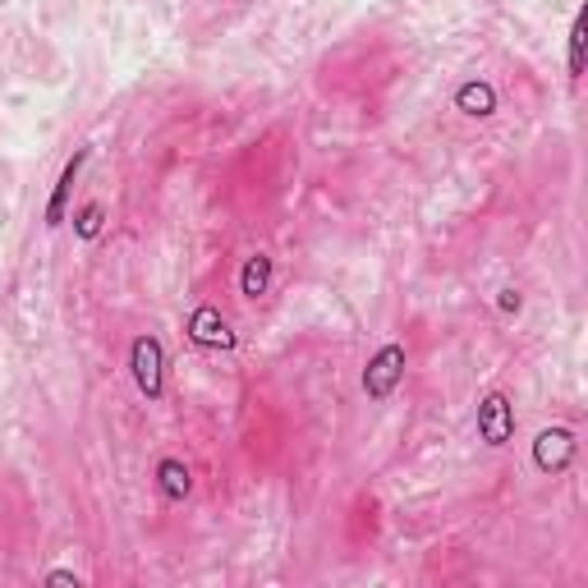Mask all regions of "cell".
Masks as SVG:
<instances>
[{"mask_svg":"<svg viewBox=\"0 0 588 588\" xmlns=\"http://www.w3.org/2000/svg\"><path fill=\"white\" fill-rule=\"evenodd\" d=\"M456 111L474 115V120H487V115L497 111V88L487 84V78H469V84L456 88Z\"/></svg>","mask_w":588,"mask_h":588,"instance_id":"cell-6","label":"cell"},{"mask_svg":"<svg viewBox=\"0 0 588 588\" xmlns=\"http://www.w3.org/2000/svg\"><path fill=\"white\" fill-rule=\"evenodd\" d=\"M267 290H271V258L267 253H253V258L244 263V271H240V294L244 299H263Z\"/></svg>","mask_w":588,"mask_h":588,"instance_id":"cell-9","label":"cell"},{"mask_svg":"<svg viewBox=\"0 0 588 588\" xmlns=\"http://www.w3.org/2000/svg\"><path fill=\"white\" fill-rule=\"evenodd\" d=\"M84 162H88V148H84V152H74V162H65L61 180H55V193H51V203H47V226H51V230L65 221V203H69V189H74V180H78V170H84Z\"/></svg>","mask_w":588,"mask_h":588,"instance_id":"cell-8","label":"cell"},{"mask_svg":"<svg viewBox=\"0 0 588 588\" xmlns=\"http://www.w3.org/2000/svg\"><path fill=\"white\" fill-rule=\"evenodd\" d=\"M156 493H162V501H184L193 493V474H189V464L184 460H175L166 456L162 464H156Z\"/></svg>","mask_w":588,"mask_h":588,"instance_id":"cell-7","label":"cell"},{"mask_svg":"<svg viewBox=\"0 0 588 588\" xmlns=\"http://www.w3.org/2000/svg\"><path fill=\"white\" fill-rule=\"evenodd\" d=\"M129 372H133V386L156 405L166 396V349L156 336H133L129 345Z\"/></svg>","mask_w":588,"mask_h":588,"instance_id":"cell-2","label":"cell"},{"mask_svg":"<svg viewBox=\"0 0 588 588\" xmlns=\"http://www.w3.org/2000/svg\"><path fill=\"white\" fill-rule=\"evenodd\" d=\"M47 579H51V584H74V588H78V575H74V571H51Z\"/></svg>","mask_w":588,"mask_h":588,"instance_id":"cell-13","label":"cell"},{"mask_svg":"<svg viewBox=\"0 0 588 588\" xmlns=\"http://www.w3.org/2000/svg\"><path fill=\"white\" fill-rule=\"evenodd\" d=\"M478 437L493 450H501L515 437V405L506 400L501 391H487V396L478 400Z\"/></svg>","mask_w":588,"mask_h":588,"instance_id":"cell-3","label":"cell"},{"mask_svg":"<svg viewBox=\"0 0 588 588\" xmlns=\"http://www.w3.org/2000/svg\"><path fill=\"white\" fill-rule=\"evenodd\" d=\"M405 363H409V349L400 345V341H386L378 355L368 359V368H363V396L368 400H391L396 396V386L405 382Z\"/></svg>","mask_w":588,"mask_h":588,"instance_id":"cell-1","label":"cell"},{"mask_svg":"<svg viewBox=\"0 0 588 588\" xmlns=\"http://www.w3.org/2000/svg\"><path fill=\"white\" fill-rule=\"evenodd\" d=\"M497 304H501V312H520V294H515V290H501Z\"/></svg>","mask_w":588,"mask_h":588,"instance_id":"cell-12","label":"cell"},{"mask_svg":"<svg viewBox=\"0 0 588 588\" xmlns=\"http://www.w3.org/2000/svg\"><path fill=\"white\" fill-rule=\"evenodd\" d=\"M189 341L203 349H234V331L226 322V312L217 304H203L189 312Z\"/></svg>","mask_w":588,"mask_h":588,"instance_id":"cell-5","label":"cell"},{"mask_svg":"<svg viewBox=\"0 0 588 588\" xmlns=\"http://www.w3.org/2000/svg\"><path fill=\"white\" fill-rule=\"evenodd\" d=\"M575 456H579V442L571 427H542L534 442V464L542 474H565V469L575 464Z\"/></svg>","mask_w":588,"mask_h":588,"instance_id":"cell-4","label":"cell"},{"mask_svg":"<svg viewBox=\"0 0 588 588\" xmlns=\"http://www.w3.org/2000/svg\"><path fill=\"white\" fill-rule=\"evenodd\" d=\"M579 74H584V18H575V28H571V78L579 84Z\"/></svg>","mask_w":588,"mask_h":588,"instance_id":"cell-11","label":"cell"},{"mask_svg":"<svg viewBox=\"0 0 588 588\" xmlns=\"http://www.w3.org/2000/svg\"><path fill=\"white\" fill-rule=\"evenodd\" d=\"M102 221H106V207H102V203H88V207L74 217L78 240H97V234H102Z\"/></svg>","mask_w":588,"mask_h":588,"instance_id":"cell-10","label":"cell"}]
</instances>
